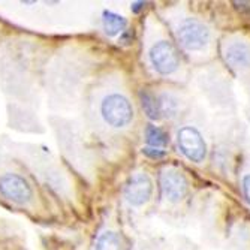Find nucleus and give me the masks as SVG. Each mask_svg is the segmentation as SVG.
Listing matches in <instances>:
<instances>
[{
	"label": "nucleus",
	"mask_w": 250,
	"mask_h": 250,
	"mask_svg": "<svg viewBox=\"0 0 250 250\" xmlns=\"http://www.w3.org/2000/svg\"><path fill=\"white\" fill-rule=\"evenodd\" d=\"M172 30L183 51L193 60H206L214 51V32L202 18L178 12L172 17Z\"/></svg>",
	"instance_id": "nucleus-1"
},
{
	"label": "nucleus",
	"mask_w": 250,
	"mask_h": 250,
	"mask_svg": "<svg viewBox=\"0 0 250 250\" xmlns=\"http://www.w3.org/2000/svg\"><path fill=\"white\" fill-rule=\"evenodd\" d=\"M148 62L153 71L162 77H180L183 62L175 45L168 38H157L148 47Z\"/></svg>",
	"instance_id": "nucleus-2"
},
{
	"label": "nucleus",
	"mask_w": 250,
	"mask_h": 250,
	"mask_svg": "<svg viewBox=\"0 0 250 250\" xmlns=\"http://www.w3.org/2000/svg\"><path fill=\"white\" fill-rule=\"evenodd\" d=\"M222 57L238 77L250 78V39L243 35L226 36L222 42Z\"/></svg>",
	"instance_id": "nucleus-3"
},
{
	"label": "nucleus",
	"mask_w": 250,
	"mask_h": 250,
	"mask_svg": "<svg viewBox=\"0 0 250 250\" xmlns=\"http://www.w3.org/2000/svg\"><path fill=\"white\" fill-rule=\"evenodd\" d=\"M178 151L183 154L189 162L195 165H202L207 161L208 146L204 133L193 125L181 126L175 135Z\"/></svg>",
	"instance_id": "nucleus-4"
},
{
	"label": "nucleus",
	"mask_w": 250,
	"mask_h": 250,
	"mask_svg": "<svg viewBox=\"0 0 250 250\" xmlns=\"http://www.w3.org/2000/svg\"><path fill=\"white\" fill-rule=\"evenodd\" d=\"M101 116L108 126L125 129L132 123L135 111L132 102L125 95L111 93L101 102Z\"/></svg>",
	"instance_id": "nucleus-5"
},
{
	"label": "nucleus",
	"mask_w": 250,
	"mask_h": 250,
	"mask_svg": "<svg viewBox=\"0 0 250 250\" xmlns=\"http://www.w3.org/2000/svg\"><path fill=\"white\" fill-rule=\"evenodd\" d=\"M159 181H161L162 196L171 204L181 202L189 193V180L178 168L165 167L161 171Z\"/></svg>",
	"instance_id": "nucleus-6"
},
{
	"label": "nucleus",
	"mask_w": 250,
	"mask_h": 250,
	"mask_svg": "<svg viewBox=\"0 0 250 250\" xmlns=\"http://www.w3.org/2000/svg\"><path fill=\"white\" fill-rule=\"evenodd\" d=\"M125 199L132 207H143L151 199L153 181L146 172H135L125 186Z\"/></svg>",
	"instance_id": "nucleus-7"
},
{
	"label": "nucleus",
	"mask_w": 250,
	"mask_h": 250,
	"mask_svg": "<svg viewBox=\"0 0 250 250\" xmlns=\"http://www.w3.org/2000/svg\"><path fill=\"white\" fill-rule=\"evenodd\" d=\"M0 193L18 206H24L33 198V190L27 180L18 174H5L0 177Z\"/></svg>",
	"instance_id": "nucleus-8"
},
{
	"label": "nucleus",
	"mask_w": 250,
	"mask_h": 250,
	"mask_svg": "<svg viewBox=\"0 0 250 250\" xmlns=\"http://www.w3.org/2000/svg\"><path fill=\"white\" fill-rule=\"evenodd\" d=\"M102 26L104 32L108 36H116L119 33H123L127 26V20L123 15H119L112 11H104L102 14Z\"/></svg>",
	"instance_id": "nucleus-9"
},
{
	"label": "nucleus",
	"mask_w": 250,
	"mask_h": 250,
	"mask_svg": "<svg viewBox=\"0 0 250 250\" xmlns=\"http://www.w3.org/2000/svg\"><path fill=\"white\" fill-rule=\"evenodd\" d=\"M140 101H141V106L146 112V116L151 120H157L161 119V105H159V99L157 95L148 92V90H141L140 92Z\"/></svg>",
	"instance_id": "nucleus-10"
},
{
	"label": "nucleus",
	"mask_w": 250,
	"mask_h": 250,
	"mask_svg": "<svg viewBox=\"0 0 250 250\" xmlns=\"http://www.w3.org/2000/svg\"><path fill=\"white\" fill-rule=\"evenodd\" d=\"M146 143L153 148H164L168 144V135L159 126L148 125L146 127Z\"/></svg>",
	"instance_id": "nucleus-11"
},
{
	"label": "nucleus",
	"mask_w": 250,
	"mask_h": 250,
	"mask_svg": "<svg viewBox=\"0 0 250 250\" xmlns=\"http://www.w3.org/2000/svg\"><path fill=\"white\" fill-rule=\"evenodd\" d=\"M96 250H125L123 238L117 232L106 231L98 238Z\"/></svg>",
	"instance_id": "nucleus-12"
},
{
	"label": "nucleus",
	"mask_w": 250,
	"mask_h": 250,
	"mask_svg": "<svg viewBox=\"0 0 250 250\" xmlns=\"http://www.w3.org/2000/svg\"><path fill=\"white\" fill-rule=\"evenodd\" d=\"M241 192H243V196L247 202V206L250 207V169L244 171L241 175Z\"/></svg>",
	"instance_id": "nucleus-13"
},
{
	"label": "nucleus",
	"mask_w": 250,
	"mask_h": 250,
	"mask_svg": "<svg viewBox=\"0 0 250 250\" xmlns=\"http://www.w3.org/2000/svg\"><path fill=\"white\" fill-rule=\"evenodd\" d=\"M143 154H146L150 159H162L167 156V151L164 148H153V147H144Z\"/></svg>",
	"instance_id": "nucleus-14"
},
{
	"label": "nucleus",
	"mask_w": 250,
	"mask_h": 250,
	"mask_svg": "<svg viewBox=\"0 0 250 250\" xmlns=\"http://www.w3.org/2000/svg\"><path fill=\"white\" fill-rule=\"evenodd\" d=\"M144 6H146L144 2H135V3H132V11H133L135 14H138L141 9H144Z\"/></svg>",
	"instance_id": "nucleus-15"
}]
</instances>
